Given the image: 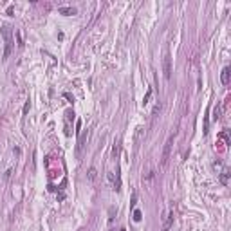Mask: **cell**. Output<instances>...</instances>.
I'll return each instance as SVG.
<instances>
[{
  "instance_id": "6da1fadb",
  "label": "cell",
  "mask_w": 231,
  "mask_h": 231,
  "mask_svg": "<svg viewBox=\"0 0 231 231\" xmlns=\"http://www.w3.org/2000/svg\"><path fill=\"white\" fill-rule=\"evenodd\" d=\"M2 36L5 40V51H4V60L9 58L11 49H13V38H11V27L9 25H4L2 27Z\"/></svg>"
},
{
  "instance_id": "7a4b0ae2",
  "label": "cell",
  "mask_w": 231,
  "mask_h": 231,
  "mask_svg": "<svg viewBox=\"0 0 231 231\" xmlns=\"http://www.w3.org/2000/svg\"><path fill=\"white\" fill-rule=\"evenodd\" d=\"M162 72H164L166 79L172 78V56L170 54H164V58H162Z\"/></svg>"
},
{
  "instance_id": "3957f363",
  "label": "cell",
  "mask_w": 231,
  "mask_h": 231,
  "mask_svg": "<svg viewBox=\"0 0 231 231\" xmlns=\"http://www.w3.org/2000/svg\"><path fill=\"white\" fill-rule=\"evenodd\" d=\"M172 145H173V135H170L168 137V141L164 143V150H162V159H161V162H162V166L168 162V159H170V152H172Z\"/></svg>"
},
{
  "instance_id": "277c9868",
  "label": "cell",
  "mask_w": 231,
  "mask_h": 231,
  "mask_svg": "<svg viewBox=\"0 0 231 231\" xmlns=\"http://www.w3.org/2000/svg\"><path fill=\"white\" fill-rule=\"evenodd\" d=\"M71 119H74V112L67 110L65 112V135H71Z\"/></svg>"
},
{
  "instance_id": "5b68a950",
  "label": "cell",
  "mask_w": 231,
  "mask_h": 231,
  "mask_svg": "<svg viewBox=\"0 0 231 231\" xmlns=\"http://www.w3.org/2000/svg\"><path fill=\"white\" fill-rule=\"evenodd\" d=\"M229 74H231V69H229V67H224V69H222V74H220L222 85H229Z\"/></svg>"
},
{
  "instance_id": "8992f818",
  "label": "cell",
  "mask_w": 231,
  "mask_h": 231,
  "mask_svg": "<svg viewBox=\"0 0 231 231\" xmlns=\"http://www.w3.org/2000/svg\"><path fill=\"white\" fill-rule=\"evenodd\" d=\"M96 179H98V170L94 166H90L89 172H87V181H89V182H96Z\"/></svg>"
},
{
  "instance_id": "52a82bcc",
  "label": "cell",
  "mask_w": 231,
  "mask_h": 231,
  "mask_svg": "<svg viewBox=\"0 0 231 231\" xmlns=\"http://www.w3.org/2000/svg\"><path fill=\"white\" fill-rule=\"evenodd\" d=\"M172 224H173V211H170V215L166 217V220H164V224H162V229L161 231H170Z\"/></svg>"
},
{
  "instance_id": "ba28073f",
  "label": "cell",
  "mask_w": 231,
  "mask_h": 231,
  "mask_svg": "<svg viewBox=\"0 0 231 231\" xmlns=\"http://www.w3.org/2000/svg\"><path fill=\"white\" fill-rule=\"evenodd\" d=\"M58 13L60 15H65V16H72V15H76V7H60L58 9Z\"/></svg>"
},
{
  "instance_id": "9c48e42d",
  "label": "cell",
  "mask_w": 231,
  "mask_h": 231,
  "mask_svg": "<svg viewBox=\"0 0 231 231\" xmlns=\"http://www.w3.org/2000/svg\"><path fill=\"white\" fill-rule=\"evenodd\" d=\"M85 139H87V134L79 135V139H78V148H76V155H78V157L81 155V148L85 146Z\"/></svg>"
},
{
  "instance_id": "30bf717a",
  "label": "cell",
  "mask_w": 231,
  "mask_h": 231,
  "mask_svg": "<svg viewBox=\"0 0 231 231\" xmlns=\"http://www.w3.org/2000/svg\"><path fill=\"white\" fill-rule=\"evenodd\" d=\"M228 181H229V170L224 168L222 170V175H220V182H222V184H228Z\"/></svg>"
},
{
  "instance_id": "8fae6325",
  "label": "cell",
  "mask_w": 231,
  "mask_h": 231,
  "mask_svg": "<svg viewBox=\"0 0 231 231\" xmlns=\"http://www.w3.org/2000/svg\"><path fill=\"white\" fill-rule=\"evenodd\" d=\"M219 119H220V107L217 105L213 108V121H219Z\"/></svg>"
},
{
  "instance_id": "7c38bea8",
  "label": "cell",
  "mask_w": 231,
  "mask_h": 231,
  "mask_svg": "<svg viewBox=\"0 0 231 231\" xmlns=\"http://www.w3.org/2000/svg\"><path fill=\"white\" fill-rule=\"evenodd\" d=\"M141 219H143V213L139 211V209H134V220L135 222H141Z\"/></svg>"
},
{
  "instance_id": "4fadbf2b",
  "label": "cell",
  "mask_w": 231,
  "mask_h": 231,
  "mask_svg": "<svg viewBox=\"0 0 231 231\" xmlns=\"http://www.w3.org/2000/svg\"><path fill=\"white\" fill-rule=\"evenodd\" d=\"M150 98H152V89H148V92H146V96H145V99H143V105H146L148 101H150Z\"/></svg>"
},
{
  "instance_id": "5bb4252c",
  "label": "cell",
  "mask_w": 231,
  "mask_h": 231,
  "mask_svg": "<svg viewBox=\"0 0 231 231\" xmlns=\"http://www.w3.org/2000/svg\"><path fill=\"white\" fill-rule=\"evenodd\" d=\"M29 108H31V105H29V101H27V103L24 105V114H27V112H29Z\"/></svg>"
},
{
  "instance_id": "9a60e30c",
  "label": "cell",
  "mask_w": 231,
  "mask_h": 231,
  "mask_svg": "<svg viewBox=\"0 0 231 231\" xmlns=\"http://www.w3.org/2000/svg\"><path fill=\"white\" fill-rule=\"evenodd\" d=\"M7 15L13 16V5H9V7H7Z\"/></svg>"
},
{
  "instance_id": "2e32d148",
  "label": "cell",
  "mask_w": 231,
  "mask_h": 231,
  "mask_svg": "<svg viewBox=\"0 0 231 231\" xmlns=\"http://www.w3.org/2000/svg\"><path fill=\"white\" fill-rule=\"evenodd\" d=\"M121 231H125V229H121Z\"/></svg>"
}]
</instances>
